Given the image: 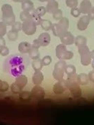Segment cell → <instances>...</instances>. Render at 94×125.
<instances>
[{"label":"cell","mask_w":94,"mask_h":125,"mask_svg":"<svg viewBox=\"0 0 94 125\" xmlns=\"http://www.w3.org/2000/svg\"><path fill=\"white\" fill-rule=\"evenodd\" d=\"M27 82H28V79H27V76H25L24 74H21V75L17 76L15 78V83H16L22 89L26 86Z\"/></svg>","instance_id":"ac0fdd59"},{"label":"cell","mask_w":94,"mask_h":125,"mask_svg":"<svg viewBox=\"0 0 94 125\" xmlns=\"http://www.w3.org/2000/svg\"><path fill=\"white\" fill-rule=\"evenodd\" d=\"M66 4L68 8H77L78 6V0H66Z\"/></svg>","instance_id":"f546056e"},{"label":"cell","mask_w":94,"mask_h":125,"mask_svg":"<svg viewBox=\"0 0 94 125\" xmlns=\"http://www.w3.org/2000/svg\"><path fill=\"white\" fill-rule=\"evenodd\" d=\"M9 47H7L6 46H4V47H1L0 48V54L2 56H6L9 54Z\"/></svg>","instance_id":"74e56055"},{"label":"cell","mask_w":94,"mask_h":125,"mask_svg":"<svg viewBox=\"0 0 94 125\" xmlns=\"http://www.w3.org/2000/svg\"><path fill=\"white\" fill-rule=\"evenodd\" d=\"M77 81L80 85H85L89 83V79L87 74H86L84 73H81L77 75Z\"/></svg>","instance_id":"ffe728a7"},{"label":"cell","mask_w":94,"mask_h":125,"mask_svg":"<svg viewBox=\"0 0 94 125\" xmlns=\"http://www.w3.org/2000/svg\"><path fill=\"white\" fill-rule=\"evenodd\" d=\"M44 79L43 74L41 71H36L32 76V81L35 85H40Z\"/></svg>","instance_id":"2e32d148"},{"label":"cell","mask_w":94,"mask_h":125,"mask_svg":"<svg viewBox=\"0 0 94 125\" xmlns=\"http://www.w3.org/2000/svg\"><path fill=\"white\" fill-rule=\"evenodd\" d=\"M65 72L66 73L68 76H70L76 74V68L72 65H66L65 69Z\"/></svg>","instance_id":"d4e9b609"},{"label":"cell","mask_w":94,"mask_h":125,"mask_svg":"<svg viewBox=\"0 0 94 125\" xmlns=\"http://www.w3.org/2000/svg\"><path fill=\"white\" fill-rule=\"evenodd\" d=\"M45 9H46V11L47 13L53 14L57 10L59 9V3L56 0L48 2L47 4L46 5Z\"/></svg>","instance_id":"e0dca14e"},{"label":"cell","mask_w":94,"mask_h":125,"mask_svg":"<svg viewBox=\"0 0 94 125\" xmlns=\"http://www.w3.org/2000/svg\"><path fill=\"white\" fill-rule=\"evenodd\" d=\"M6 35H7V38H9V40H11V41H15V40H18V32H15V31H13V30H11V31H9V32L6 33Z\"/></svg>","instance_id":"4316f807"},{"label":"cell","mask_w":94,"mask_h":125,"mask_svg":"<svg viewBox=\"0 0 94 125\" xmlns=\"http://www.w3.org/2000/svg\"><path fill=\"white\" fill-rule=\"evenodd\" d=\"M2 20L7 26H12L15 22V15L14 14L13 7L9 4H5L1 6Z\"/></svg>","instance_id":"3957f363"},{"label":"cell","mask_w":94,"mask_h":125,"mask_svg":"<svg viewBox=\"0 0 94 125\" xmlns=\"http://www.w3.org/2000/svg\"><path fill=\"white\" fill-rule=\"evenodd\" d=\"M31 19L34 20V22L36 23V24L37 26L40 25L41 20H42V18H41L40 15H38V14L36 13L34 10L31 11Z\"/></svg>","instance_id":"484cf974"},{"label":"cell","mask_w":94,"mask_h":125,"mask_svg":"<svg viewBox=\"0 0 94 125\" xmlns=\"http://www.w3.org/2000/svg\"><path fill=\"white\" fill-rule=\"evenodd\" d=\"M7 33V24L4 22H0V36L4 37Z\"/></svg>","instance_id":"83f0119b"},{"label":"cell","mask_w":94,"mask_h":125,"mask_svg":"<svg viewBox=\"0 0 94 125\" xmlns=\"http://www.w3.org/2000/svg\"><path fill=\"white\" fill-rule=\"evenodd\" d=\"M36 26L32 19H29L22 23V30L27 36H32L36 33Z\"/></svg>","instance_id":"9c48e42d"},{"label":"cell","mask_w":94,"mask_h":125,"mask_svg":"<svg viewBox=\"0 0 94 125\" xmlns=\"http://www.w3.org/2000/svg\"><path fill=\"white\" fill-rule=\"evenodd\" d=\"M11 90L12 93H13L14 94H20L21 93L22 88L16 83H13L11 85Z\"/></svg>","instance_id":"4dcf8cb0"},{"label":"cell","mask_w":94,"mask_h":125,"mask_svg":"<svg viewBox=\"0 0 94 125\" xmlns=\"http://www.w3.org/2000/svg\"><path fill=\"white\" fill-rule=\"evenodd\" d=\"M1 80H0V83H1Z\"/></svg>","instance_id":"c3c4849f"},{"label":"cell","mask_w":94,"mask_h":125,"mask_svg":"<svg viewBox=\"0 0 94 125\" xmlns=\"http://www.w3.org/2000/svg\"><path fill=\"white\" fill-rule=\"evenodd\" d=\"M51 40V38L48 33L45 32L42 33L37 39L33 41L32 46L35 47L36 48L39 49L40 47H47L48 46Z\"/></svg>","instance_id":"ba28073f"},{"label":"cell","mask_w":94,"mask_h":125,"mask_svg":"<svg viewBox=\"0 0 94 125\" xmlns=\"http://www.w3.org/2000/svg\"><path fill=\"white\" fill-rule=\"evenodd\" d=\"M56 56L59 60H70L73 57L74 54L71 51H68L66 46L63 44L59 45L56 48Z\"/></svg>","instance_id":"8992f818"},{"label":"cell","mask_w":94,"mask_h":125,"mask_svg":"<svg viewBox=\"0 0 94 125\" xmlns=\"http://www.w3.org/2000/svg\"><path fill=\"white\" fill-rule=\"evenodd\" d=\"M91 65H92V67H93V68H94V60H93V61L91 62Z\"/></svg>","instance_id":"f6af8a7d"},{"label":"cell","mask_w":94,"mask_h":125,"mask_svg":"<svg viewBox=\"0 0 94 125\" xmlns=\"http://www.w3.org/2000/svg\"><path fill=\"white\" fill-rule=\"evenodd\" d=\"M32 45L28 42H22L18 45V51L21 54H26L29 53Z\"/></svg>","instance_id":"9a60e30c"},{"label":"cell","mask_w":94,"mask_h":125,"mask_svg":"<svg viewBox=\"0 0 94 125\" xmlns=\"http://www.w3.org/2000/svg\"><path fill=\"white\" fill-rule=\"evenodd\" d=\"M91 8H92V4L89 0H83L80 3L79 9L80 10L81 13L87 15Z\"/></svg>","instance_id":"5bb4252c"},{"label":"cell","mask_w":94,"mask_h":125,"mask_svg":"<svg viewBox=\"0 0 94 125\" xmlns=\"http://www.w3.org/2000/svg\"><path fill=\"white\" fill-rule=\"evenodd\" d=\"M66 81L67 88L70 90L71 94L75 97H80L82 96V89L77 81V75L76 74L70 76H68Z\"/></svg>","instance_id":"7a4b0ae2"},{"label":"cell","mask_w":94,"mask_h":125,"mask_svg":"<svg viewBox=\"0 0 94 125\" xmlns=\"http://www.w3.org/2000/svg\"><path fill=\"white\" fill-rule=\"evenodd\" d=\"M69 28V20L67 18L63 17L58 23L52 24V31L54 36L57 37H60L63 33L67 32Z\"/></svg>","instance_id":"277c9868"},{"label":"cell","mask_w":94,"mask_h":125,"mask_svg":"<svg viewBox=\"0 0 94 125\" xmlns=\"http://www.w3.org/2000/svg\"><path fill=\"white\" fill-rule=\"evenodd\" d=\"M45 90L39 85H36L31 90V96L36 100L43 99L45 97Z\"/></svg>","instance_id":"30bf717a"},{"label":"cell","mask_w":94,"mask_h":125,"mask_svg":"<svg viewBox=\"0 0 94 125\" xmlns=\"http://www.w3.org/2000/svg\"><path fill=\"white\" fill-rule=\"evenodd\" d=\"M52 16L55 20H60L61 18H63V12L61 9H59L58 10H57L54 13L52 14Z\"/></svg>","instance_id":"d6a6232c"},{"label":"cell","mask_w":94,"mask_h":125,"mask_svg":"<svg viewBox=\"0 0 94 125\" xmlns=\"http://www.w3.org/2000/svg\"><path fill=\"white\" fill-rule=\"evenodd\" d=\"M90 18L88 16V15H84L83 16H82L80 20L77 22V27L78 29V30L82 31H85L87 29V27L89 26L90 22Z\"/></svg>","instance_id":"4fadbf2b"},{"label":"cell","mask_w":94,"mask_h":125,"mask_svg":"<svg viewBox=\"0 0 94 125\" xmlns=\"http://www.w3.org/2000/svg\"><path fill=\"white\" fill-rule=\"evenodd\" d=\"M19 97L23 100H28L31 98V93H29L28 91H24V92H22L20 93Z\"/></svg>","instance_id":"836d02e7"},{"label":"cell","mask_w":94,"mask_h":125,"mask_svg":"<svg viewBox=\"0 0 94 125\" xmlns=\"http://www.w3.org/2000/svg\"><path fill=\"white\" fill-rule=\"evenodd\" d=\"M34 10H35V12L38 15H40V17L43 16L46 13V12H47L46 11V9H45V7H44V6H39V7H38L36 9H35Z\"/></svg>","instance_id":"8d00e7d4"},{"label":"cell","mask_w":94,"mask_h":125,"mask_svg":"<svg viewBox=\"0 0 94 125\" xmlns=\"http://www.w3.org/2000/svg\"><path fill=\"white\" fill-rule=\"evenodd\" d=\"M40 2H45V0H38Z\"/></svg>","instance_id":"7dc6e473"},{"label":"cell","mask_w":94,"mask_h":125,"mask_svg":"<svg viewBox=\"0 0 94 125\" xmlns=\"http://www.w3.org/2000/svg\"><path fill=\"white\" fill-rule=\"evenodd\" d=\"M89 80L91 81H92V82H94V70H92V71H91L89 72Z\"/></svg>","instance_id":"60d3db41"},{"label":"cell","mask_w":94,"mask_h":125,"mask_svg":"<svg viewBox=\"0 0 94 125\" xmlns=\"http://www.w3.org/2000/svg\"><path fill=\"white\" fill-rule=\"evenodd\" d=\"M28 54H29V57L32 60L38 59L40 57V53H39L38 49L34 46H31V49L29 50Z\"/></svg>","instance_id":"44dd1931"},{"label":"cell","mask_w":94,"mask_h":125,"mask_svg":"<svg viewBox=\"0 0 94 125\" xmlns=\"http://www.w3.org/2000/svg\"><path fill=\"white\" fill-rule=\"evenodd\" d=\"M78 52L80 55V61L82 65L87 66L91 63L92 58L91 56V52L86 45L78 46Z\"/></svg>","instance_id":"5b68a950"},{"label":"cell","mask_w":94,"mask_h":125,"mask_svg":"<svg viewBox=\"0 0 94 125\" xmlns=\"http://www.w3.org/2000/svg\"><path fill=\"white\" fill-rule=\"evenodd\" d=\"M20 18L23 22L27 20H29V19H31V12H28V11H24L23 10L20 15Z\"/></svg>","instance_id":"f1b7e54d"},{"label":"cell","mask_w":94,"mask_h":125,"mask_svg":"<svg viewBox=\"0 0 94 125\" xmlns=\"http://www.w3.org/2000/svg\"><path fill=\"white\" fill-rule=\"evenodd\" d=\"M9 88V83L4 81H1L0 83V91L1 92H6Z\"/></svg>","instance_id":"d590c367"},{"label":"cell","mask_w":94,"mask_h":125,"mask_svg":"<svg viewBox=\"0 0 94 125\" xmlns=\"http://www.w3.org/2000/svg\"><path fill=\"white\" fill-rule=\"evenodd\" d=\"M40 25L41 26L42 29L43 30H45V31H49L50 29H52V23L49 20H43L42 19Z\"/></svg>","instance_id":"603a6c76"},{"label":"cell","mask_w":94,"mask_h":125,"mask_svg":"<svg viewBox=\"0 0 94 125\" xmlns=\"http://www.w3.org/2000/svg\"><path fill=\"white\" fill-rule=\"evenodd\" d=\"M75 44L77 47L82 45H86L87 44V39L84 36H78L75 39Z\"/></svg>","instance_id":"cb8c5ba5"},{"label":"cell","mask_w":94,"mask_h":125,"mask_svg":"<svg viewBox=\"0 0 94 125\" xmlns=\"http://www.w3.org/2000/svg\"><path fill=\"white\" fill-rule=\"evenodd\" d=\"M4 46H6V40L4 38V37L0 36V48Z\"/></svg>","instance_id":"b9f144b4"},{"label":"cell","mask_w":94,"mask_h":125,"mask_svg":"<svg viewBox=\"0 0 94 125\" xmlns=\"http://www.w3.org/2000/svg\"><path fill=\"white\" fill-rule=\"evenodd\" d=\"M11 30L15 31V32H19L22 30V23L20 22H15L11 26Z\"/></svg>","instance_id":"e575fe53"},{"label":"cell","mask_w":94,"mask_h":125,"mask_svg":"<svg viewBox=\"0 0 94 125\" xmlns=\"http://www.w3.org/2000/svg\"><path fill=\"white\" fill-rule=\"evenodd\" d=\"M22 9L24 11L31 12L34 10V4L31 0H24L22 2Z\"/></svg>","instance_id":"d6986e66"},{"label":"cell","mask_w":94,"mask_h":125,"mask_svg":"<svg viewBox=\"0 0 94 125\" xmlns=\"http://www.w3.org/2000/svg\"><path fill=\"white\" fill-rule=\"evenodd\" d=\"M67 85L66 80L59 81L53 86V92L57 94L63 93L67 90Z\"/></svg>","instance_id":"7c38bea8"},{"label":"cell","mask_w":94,"mask_h":125,"mask_svg":"<svg viewBox=\"0 0 94 125\" xmlns=\"http://www.w3.org/2000/svg\"><path fill=\"white\" fill-rule=\"evenodd\" d=\"M60 40L61 43L65 45L66 46L67 45H72L75 43V36L72 34L70 31H67L65 33H63L62 36L60 37Z\"/></svg>","instance_id":"8fae6325"},{"label":"cell","mask_w":94,"mask_h":125,"mask_svg":"<svg viewBox=\"0 0 94 125\" xmlns=\"http://www.w3.org/2000/svg\"><path fill=\"white\" fill-rule=\"evenodd\" d=\"M31 66L33 67V69L34 70V71H40L41 69L43 68V65L40 59H36V60H33V61L31 62Z\"/></svg>","instance_id":"7402d4cb"},{"label":"cell","mask_w":94,"mask_h":125,"mask_svg":"<svg viewBox=\"0 0 94 125\" xmlns=\"http://www.w3.org/2000/svg\"><path fill=\"white\" fill-rule=\"evenodd\" d=\"M70 14L72 17L74 18H77L79 17L81 15V12L80 10V9L78 8H73V9H71V10H70Z\"/></svg>","instance_id":"f35d334b"},{"label":"cell","mask_w":94,"mask_h":125,"mask_svg":"<svg viewBox=\"0 0 94 125\" xmlns=\"http://www.w3.org/2000/svg\"><path fill=\"white\" fill-rule=\"evenodd\" d=\"M91 58L94 60V50H93L92 52H91Z\"/></svg>","instance_id":"ee69618b"},{"label":"cell","mask_w":94,"mask_h":125,"mask_svg":"<svg viewBox=\"0 0 94 125\" xmlns=\"http://www.w3.org/2000/svg\"><path fill=\"white\" fill-rule=\"evenodd\" d=\"M12 1L14 2H17V3H22L24 0H12Z\"/></svg>","instance_id":"7bdbcfd3"},{"label":"cell","mask_w":94,"mask_h":125,"mask_svg":"<svg viewBox=\"0 0 94 125\" xmlns=\"http://www.w3.org/2000/svg\"><path fill=\"white\" fill-rule=\"evenodd\" d=\"M29 57L21 54H13L9 56L3 64V70L10 76L17 77L21 75L30 63Z\"/></svg>","instance_id":"6da1fadb"},{"label":"cell","mask_w":94,"mask_h":125,"mask_svg":"<svg viewBox=\"0 0 94 125\" xmlns=\"http://www.w3.org/2000/svg\"><path fill=\"white\" fill-rule=\"evenodd\" d=\"M88 16L89 17L91 20H94V6H93L91 9L90 10V11L89 12V13L87 14Z\"/></svg>","instance_id":"ab89813d"},{"label":"cell","mask_w":94,"mask_h":125,"mask_svg":"<svg viewBox=\"0 0 94 125\" xmlns=\"http://www.w3.org/2000/svg\"><path fill=\"white\" fill-rule=\"evenodd\" d=\"M66 67V62L63 60H60L59 62L55 64L52 75L56 80H57L58 81L63 80Z\"/></svg>","instance_id":"52a82bcc"},{"label":"cell","mask_w":94,"mask_h":125,"mask_svg":"<svg viewBox=\"0 0 94 125\" xmlns=\"http://www.w3.org/2000/svg\"><path fill=\"white\" fill-rule=\"evenodd\" d=\"M41 61H42V63H43V66H47V65H49V64L52 62V57L50 56L47 55V56H45L43 58H42Z\"/></svg>","instance_id":"1f68e13d"},{"label":"cell","mask_w":94,"mask_h":125,"mask_svg":"<svg viewBox=\"0 0 94 125\" xmlns=\"http://www.w3.org/2000/svg\"><path fill=\"white\" fill-rule=\"evenodd\" d=\"M54 1V0H45V2L46 1V2H50V1Z\"/></svg>","instance_id":"bcb514c9"}]
</instances>
